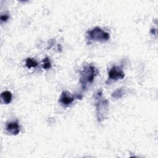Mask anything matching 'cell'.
Returning <instances> with one entry per match:
<instances>
[{
  "label": "cell",
  "mask_w": 158,
  "mask_h": 158,
  "mask_svg": "<svg viewBox=\"0 0 158 158\" xmlns=\"http://www.w3.org/2000/svg\"><path fill=\"white\" fill-rule=\"evenodd\" d=\"M75 99V96L72 95L70 92L63 91L59 97V102L64 107H67L73 102Z\"/></svg>",
  "instance_id": "cell-5"
},
{
  "label": "cell",
  "mask_w": 158,
  "mask_h": 158,
  "mask_svg": "<svg viewBox=\"0 0 158 158\" xmlns=\"http://www.w3.org/2000/svg\"><path fill=\"white\" fill-rule=\"evenodd\" d=\"M94 98L97 120L101 122L107 117L109 112V102L103 97L101 90H98L95 93Z\"/></svg>",
  "instance_id": "cell-1"
},
{
  "label": "cell",
  "mask_w": 158,
  "mask_h": 158,
  "mask_svg": "<svg viewBox=\"0 0 158 158\" xmlns=\"http://www.w3.org/2000/svg\"><path fill=\"white\" fill-rule=\"evenodd\" d=\"M12 95L9 91H4L1 94V102L4 104H9L11 102Z\"/></svg>",
  "instance_id": "cell-7"
},
{
  "label": "cell",
  "mask_w": 158,
  "mask_h": 158,
  "mask_svg": "<svg viewBox=\"0 0 158 158\" xmlns=\"http://www.w3.org/2000/svg\"><path fill=\"white\" fill-rule=\"evenodd\" d=\"M86 36L88 40L99 43H105L110 38L109 33L99 27H96L91 30H88L86 32Z\"/></svg>",
  "instance_id": "cell-3"
},
{
  "label": "cell",
  "mask_w": 158,
  "mask_h": 158,
  "mask_svg": "<svg viewBox=\"0 0 158 158\" xmlns=\"http://www.w3.org/2000/svg\"><path fill=\"white\" fill-rule=\"evenodd\" d=\"M42 67L45 70H48L51 67V63L50 60L48 57L44 58L43 59V64Z\"/></svg>",
  "instance_id": "cell-10"
},
{
  "label": "cell",
  "mask_w": 158,
  "mask_h": 158,
  "mask_svg": "<svg viewBox=\"0 0 158 158\" xmlns=\"http://www.w3.org/2000/svg\"><path fill=\"white\" fill-rule=\"evenodd\" d=\"M98 73V70L92 64H88L83 67L80 71V83L83 91H85L88 85L93 82Z\"/></svg>",
  "instance_id": "cell-2"
},
{
  "label": "cell",
  "mask_w": 158,
  "mask_h": 158,
  "mask_svg": "<svg viewBox=\"0 0 158 158\" xmlns=\"http://www.w3.org/2000/svg\"><path fill=\"white\" fill-rule=\"evenodd\" d=\"M125 93H126V89L123 87H122L114 91L112 93L111 96L112 98H114V99H120L123 96L124 94Z\"/></svg>",
  "instance_id": "cell-8"
},
{
  "label": "cell",
  "mask_w": 158,
  "mask_h": 158,
  "mask_svg": "<svg viewBox=\"0 0 158 158\" xmlns=\"http://www.w3.org/2000/svg\"><path fill=\"white\" fill-rule=\"evenodd\" d=\"M25 65L27 67L30 69L33 67H36L38 65V63L35 59L31 57H28L25 60Z\"/></svg>",
  "instance_id": "cell-9"
},
{
  "label": "cell",
  "mask_w": 158,
  "mask_h": 158,
  "mask_svg": "<svg viewBox=\"0 0 158 158\" xmlns=\"http://www.w3.org/2000/svg\"><path fill=\"white\" fill-rule=\"evenodd\" d=\"M9 15L7 14H2L0 17V20H1V23H3V22H6L7 21V20L9 19Z\"/></svg>",
  "instance_id": "cell-11"
},
{
  "label": "cell",
  "mask_w": 158,
  "mask_h": 158,
  "mask_svg": "<svg viewBox=\"0 0 158 158\" xmlns=\"http://www.w3.org/2000/svg\"><path fill=\"white\" fill-rule=\"evenodd\" d=\"M125 74L122 68L118 66H113L108 73V80L109 81H117L122 80L125 78Z\"/></svg>",
  "instance_id": "cell-4"
},
{
  "label": "cell",
  "mask_w": 158,
  "mask_h": 158,
  "mask_svg": "<svg viewBox=\"0 0 158 158\" xmlns=\"http://www.w3.org/2000/svg\"><path fill=\"white\" fill-rule=\"evenodd\" d=\"M6 131L12 135H17L20 131V126L17 121L9 122L6 123Z\"/></svg>",
  "instance_id": "cell-6"
}]
</instances>
